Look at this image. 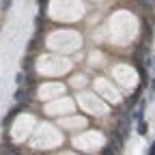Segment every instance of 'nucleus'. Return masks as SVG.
<instances>
[{
	"label": "nucleus",
	"instance_id": "f257e3e1",
	"mask_svg": "<svg viewBox=\"0 0 155 155\" xmlns=\"http://www.w3.org/2000/svg\"><path fill=\"white\" fill-rule=\"evenodd\" d=\"M110 138H112L110 147H114V151H116V153H121V151H123V147H125V138L121 136V131H119V129H112V136H110Z\"/></svg>",
	"mask_w": 155,
	"mask_h": 155
},
{
	"label": "nucleus",
	"instance_id": "f03ea898",
	"mask_svg": "<svg viewBox=\"0 0 155 155\" xmlns=\"http://www.w3.org/2000/svg\"><path fill=\"white\" fill-rule=\"evenodd\" d=\"M24 108H26V104H17L15 108H11V110L7 112V116H5V119H2V127H9V123H11V121L15 119V116H17L19 112H22V110H24Z\"/></svg>",
	"mask_w": 155,
	"mask_h": 155
},
{
	"label": "nucleus",
	"instance_id": "7ed1b4c3",
	"mask_svg": "<svg viewBox=\"0 0 155 155\" xmlns=\"http://www.w3.org/2000/svg\"><path fill=\"white\" fill-rule=\"evenodd\" d=\"M140 91H142V86H140L138 91H136V93H134L131 97H127V99H125V106H129V108H131V106H134L136 101H138V99H140Z\"/></svg>",
	"mask_w": 155,
	"mask_h": 155
},
{
	"label": "nucleus",
	"instance_id": "20e7f679",
	"mask_svg": "<svg viewBox=\"0 0 155 155\" xmlns=\"http://www.w3.org/2000/svg\"><path fill=\"white\" fill-rule=\"evenodd\" d=\"M144 108H147V101H142V104H140V108H138V110L134 112V119L138 121V123H140V121L144 119Z\"/></svg>",
	"mask_w": 155,
	"mask_h": 155
},
{
	"label": "nucleus",
	"instance_id": "39448f33",
	"mask_svg": "<svg viewBox=\"0 0 155 155\" xmlns=\"http://www.w3.org/2000/svg\"><path fill=\"white\" fill-rule=\"evenodd\" d=\"M13 97H15L19 104H26V101H28V95H26V91H24V88H17V93H15Z\"/></svg>",
	"mask_w": 155,
	"mask_h": 155
},
{
	"label": "nucleus",
	"instance_id": "423d86ee",
	"mask_svg": "<svg viewBox=\"0 0 155 155\" xmlns=\"http://www.w3.org/2000/svg\"><path fill=\"white\" fill-rule=\"evenodd\" d=\"M147 131H149V125H147L144 121H140V123H138V134H140V136H144Z\"/></svg>",
	"mask_w": 155,
	"mask_h": 155
},
{
	"label": "nucleus",
	"instance_id": "0eeeda50",
	"mask_svg": "<svg viewBox=\"0 0 155 155\" xmlns=\"http://www.w3.org/2000/svg\"><path fill=\"white\" fill-rule=\"evenodd\" d=\"M32 67V58L28 56V58H24V61H22V69H30Z\"/></svg>",
	"mask_w": 155,
	"mask_h": 155
},
{
	"label": "nucleus",
	"instance_id": "6e6552de",
	"mask_svg": "<svg viewBox=\"0 0 155 155\" xmlns=\"http://www.w3.org/2000/svg\"><path fill=\"white\" fill-rule=\"evenodd\" d=\"M101 155H119V153H116V151H114V149H112V147L108 144V147H106V149L101 151Z\"/></svg>",
	"mask_w": 155,
	"mask_h": 155
},
{
	"label": "nucleus",
	"instance_id": "1a4fd4ad",
	"mask_svg": "<svg viewBox=\"0 0 155 155\" xmlns=\"http://www.w3.org/2000/svg\"><path fill=\"white\" fill-rule=\"evenodd\" d=\"M11 2H13V0H2V5H0V9H2V11H9Z\"/></svg>",
	"mask_w": 155,
	"mask_h": 155
},
{
	"label": "nucleus",
	"instance_id": "9d476101",
	"mask_svg": "<svg viewBox=\"0 0 155 155\" xmlns=\"http://www.w3.org/2000/svg\"><path fill=\"white\" fill-rule=\"evenodd\" d=\"M45 5H48V0H39V7H41V11L45 9Z\"/></svg>",
	"mask_w": 155,
	"mask_h": 155
},
{
	"label": "nucleus",
	"instance_id": "9b49d317",
	"mask_svg": "<svg viewBox=\"0 0 155 155\" xmlns=\"http://www.w3.org/2000/svg\"><path fill=\"white\" fill-rule=\"evenodd\" d=\"M147 155H155V142H153V147L149 149V153H147Z\"/></svg>",
	"mask_w": 155,
	"mask_h": 155
},
{
	"label": "nucleus",
	"instance_id": "f8f14e48",
	"mask_svg": "<svg viewBox=\"0 0 155 155\" xmlns=\"http://www.w3.org/2000/svg\"><path fill=\"white\" fill-rule=\"evenodd\" d=\"M147 2H149V7H151V5H153V2H155V0H147Z\"/></svg>",
	"mask_w": 155,
	"mask_h": 155
},
{
	"label": "nucleus",
	"instance_id": "ddd939ff",
	"mask_svg": "<svg viewBox=\"0 0 155 155\" xmlns=\"http://www.w3.org/2000/svg\"><path fill=\"white\" fill-rule=\"evenodd\" d=\"M151 88H153V91H155V80H153V84H151Z\"/></svg>",
	"mask_w": 155,
	"mask_h": 155
},
{
	"label": "nucleus",
	"instance_id": "4468645a",
	"mask_svg": "<svg viewBox=\"0 0 155 155\" xmlns=\"http://www.w3.org/2000/svg\"><path fill=\"white\" fill-rule=\"evenodd\" d=\"M0 28H2V26H0Z\"/></svg>",
	"mask_w": 155,
	"mask_h": 155
}]
</instances>
